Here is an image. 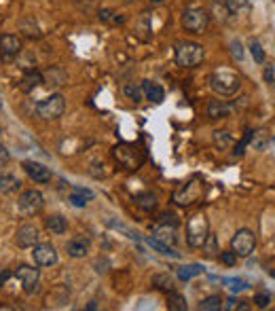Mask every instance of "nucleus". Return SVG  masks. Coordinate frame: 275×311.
I'll return each instance as SVG.
<instances>
[{
  "mask_svg": "<svg viewBox=\"0 0 275 311\" xmlns=\"http://www.w3.org/2000/svg\"><path fill=\"white\" fill-rule=\"evenodd\" d=\"M23 170L25 174H28L34 182H40V184H45L51 180V172H49V167H45L42 163H36V161H25L23 163Z\"/></svg>",
  "mask_w": 275,
  "mask_h": 311,
  "instance_id": "13",
  "label": "nucleus"
},
{
  "mask_svg": "<svg viewBox=\"0 0 275 311\" xmlns=\"http://www.w3.org/2000/svg\"><path fill=\"white\" fill-rule=\"evenodd\" d=\"M8 278H11V271H2V273H0V286H2Z\"/></svg>",
  "mask_w": 275,
  "mask_h": 311,
  "instance_id": "42",
  "label": "nucleus"
},
{
  "mask_svg": "<svg viewBox=\"0 0 275 311\" xmlns=\"http://www.w3.org/2000/svg\"><path fill=\"white\" fill-rule=\"evenodd\" d=\"M269 271V275H271V278H275V269H267Z\"/></svg>",
  "mask_w": 275,
  "mask_h": 311,
  "instance_id": "44",
  "label": "nucleus"
},
{
  "mask_svg": "<svg viewBox=\"0 0 275 311\" xmlns=\"http://www.w3.org/2000/svg\"><path fill=\"white\" fill-rule=\"evenodd\" d=\"M0 133H2V125H0Z\"/></svg>",
  "mask_w": 275,
  "mask_h": 311,
  "instance_id": "46",
  "label": "nucleus"
},
{
  "mask_svg": "<svg viewBox=\"0 0 275 311\" xmlns=\"http://www.w3.org/2000/svg\"><path fill=\"white\" fill-rule=\"evenodd\" d=\"M208 237V220L203 214H195L186 222V239H189V246L193 248H201L203 242Z\"/></svg>",
  "mask_w": 275,
  "mask_h": 311,
  "instance_id": "6",
  "label": "nucleus"
},
{
  "mask_svg": "<svg viewBox=\"0 0 275 311\" xmlns=\"http://www.w3.org/2000/svg\"><path fill=\"white\" fill-rule=\"evenodd\" d=\"M155 239H159V242H163V244H176V235H174V227L170 229V225L167 222H163L161 227H157L155 229Z\"/></svg>",
  "mask_w": 275,
  "mask_h": 311,
  "instance_id": "20",
  "label": "nucleus"
},
{
  "mask_svg": "<svg viewBox=\"0 0 275 311\" xmlns=\"http://www.w3.org/2000/svg\"><path fill=\"white\" fill-rule=\"evenodd\" d=\"M45 229L53 235H64L68 231V220L59 214H53V216L45 218Z\"/></svg>",
  "mask_w": 275,
  "mask_h": 311,
  "instance_id": "16",
  "label": "nucleus"
},
{
  "mask_svg": "<svg viewBox=\"0 0 275 311\" xmlns=\"http://www.w3.org/2000/svg\"><path fill=\"white\" fill-rule=\"evenodd\" d=\"M231 47H233V55H235L237 59H244V47H242V42H239V40H233V44H231Z\"/></svg>",
  "mask_w": 275,
  "mask_h": 311,
  "instance_id": "37",
  "label": "nucleus"
},
{
  "mask_svg": "<svg viewBox=\"0 0 275 311\" xmlns=\"http://www.w3.org/2000/svg\"><path fill=\"white\" fill-rule=\"evenodd\" d=\"M19 212L25 216H34V214H38V212L42 210V206H45V197H42V193L40 191H25L21 197H19Z\"/></svg>",
  "mask_w": 275,
  "mask_h": 311,
  "instance_id": "8",
  "label": "nucleus"
},
{
  "mask_svg": "<svg viewBox=\"0 0 275 311\" xmlns=\"http://www.w3.org/2000/svg\"><path fill=\"white\" fill-rule=\"evenodd\" d=\"M32 259L38 267H51L57 263V250L51 244H36L32 252Z\"/></svg>",
  "mask_w": 275,
  "mask_h": 311,
  "instance_id": "9",
  "label": "nucleus"
},
{
  "mask_svg": "<svg viewBox=\"0 0 275 311\" xmlns=\"http://www.w3.org/2000/svg\"><path fill=\"white\" fill-rule=\"evenodd\" d=\"M66 250H68V254L72 256V259H83V256L89 252V239H87V237L70 239L68 246H66Z\"/></svg>",
  "mask_w": 275,
  "mask_h": 311,
  "instance_id": "14",
  "label": "nucleus"
},
{
  "mask_svg": "<svg viewBox=\"0 0 275 311\" xmlns=\"http://www.w3.org/2000/svg\"><path fill=\"white\" fill-rule=\"evenodd\" d=\"M70 201H72V206H76V208H85L87 206V199L85 195H81V193H76V191H72V195H70Z\"/></svg>",
  "mask_w": 275,
  "mask_h": 311,
  "instance_id": "33",
  "label": "nucleus"
},
{
  "mask_svg": "<svg viewBox=\"0 0 275 311\" xmlns=\"http://www.w3.org/2000/svg\"><path fill=\"white\" fill-rule=\"evenodd\" d=\"M153 2H155V4H159V2H165V0H153Z\"/></svg>",
  "mask_w": 275,
  "mask_h": 311,
  "instance_id": "45",
  "label": "nucleus"
},
{
  "mask_svg": "<svg viewBox=\"0 0 275 311\" xmlns=\"http://www.w3.org/2000/svg\"><path fill=\"white\" fill-rule=\"evenodd\" d=\"M263 133H265V131H259V138H263ZM254 146H256V148H259V150H263V148H265V140H261V142H256V144H254Z\"/></svg>",
  "mask_w": 275,
  "mask_h": 311,
  "instance_id": "43",
  "label": "nucleus"
},
{
  "mask_svg": "<svg viewBox=\"0 0 275 311\" xmlns=\"http://www.w3.org/2000/svg\"><path fill=\"white\" fill-rule=\"evenodd\" d=\"M210 85L220 95H233L239 91V87H242V78L235 72H231V70H216L210 78Z\"/></svg>",
  "mask_w": 275,
  "mask_h": 311,
  "instance_id": "1",
  "label": "nucleus"
},
{
  "mask_svg": "<svg viewBox=\"0 0 275 311\" xmlns=\"http://www.w3.org/2000/svg\"><path fill=\"white\" fill-rule=\"evenodd\" d=\"M231 104H227L225 100H212L208 104V117L210 119H225L231 114Z\"/></svg>",
  "mask_w": 275,
  "mask_h": 311,
  "instance_id": "15",
  "label": "nucleus"
},
{
  "mask_svg": "<svg viewBox=\"0 0 275 311\" xmlns=\"http://www.w3.org/2000/svg\"><path fill=\"white\" fill-rule=\"evenodd\" d=\"M229 13H237L239 11V4H244V0H229Z\"/></svg>",
  "mask_w": 275,
  "mask_h": 311,
  "instance_id": "39",
  "label": "nucleus"
},
{
  "mask_svg": "<svg viewBox=\"0 0 275 311\" xmlns=\"http://www.w3.org/2000/svg\"><path fill=\"white\" fill-rule=\"evenodd\" d=\"M153 286L155 288H159V290H174V282H172V278L170 275H165V273H159V275H155L153 278Z\"/></svg>",
  "mask_w": 275,
  "mask_h": 311,
  "instance_id": "27",
  "label": "nucleus"
},
{
  "mask_svg": "<svg viewBox=\"0 0 275 311\" xmlns=\"http://www.w3.org/2000/svg\"><path fill=\"white\" fill-rule=\"evenodd\" d=\"M252 133H254V131H248L246 136H244V140H242V142H239V144L235 146V150H233V155H235V157H242V155H244V148H246V144H248V142L252 140Z\"/></svg>",
  "mask_w": 275,
  "mask_h": 311,
  "instance_id": "34",
  "label": "nucleus"
},
{
  "mask_svg": "<svg viewBox=\"0 0 275 311\" xmlns=\"http://www.w3.org/2000/svg\"><path fill=\"white\" fill-rule=\"evenodd\" d=\"M74 191L81 193V195H85L87 199H93V191H89V189H83V186H74Z\"/></svg>",
  "mask_w": 275,
  "mask_h": 311,
  "instance_id": "40",
  "label": "nucleus"
},
{
  "mask_svg": "<svg viewBox=\"0 0 275 311\" xmlns=\"http://www.w3.org/2000/svg\"><path fill=\"white\" fill-rule=\"evenodd\" d=\"M201 273H203L201 265H186V267H180V269H178V280L189 282V280L195 278V275H201Z\"/></svg>",
  "mask_w": 275,
  "mask_h": 311,
  "instance_id": "22",
  "label": "nucleus"
},
{
  "mask_svg": "<svg viewBox=\"0 0 275 311\" xmlns=\"http://www.w3.org/2000/svg\"><path fill=\"white\" fill-rule=\"evenodd\" d=\"M19 51H21L19 36H15V34H2V36H0V53L4 55V59H11Z\"/></svg>",
  "mask_w": 275,
  "mask_h": 311,
  "instance_id": "12",
  "label": "nucleus"
},
{
  "mask_svg": "<svg viewBox=\"0 0 275 311\" xmlns=\"http://www.w3.org/2000/svg\"><path fill=\"white\" fill-rule=\"evenodd\" d=\"M19 186H21V182H19V178H17V176H13V174L0 176V193H2V195L15 193Z\"/></svg>",
  "mask_w": 275,
  "mask_h": 311,
  "instance_id": "17",
  "label": "nucleus"
},
{
  "mask_svg": "<svg viewBox=\"0 0 275 311\" xmlns=\"http://www.w3.org/2000/svg\"><path fill=\"white\" fill-rule=\"evenodd\" d=\"M123 91H125V95L129 97V100H134V102L142 100V91L138 87H134V85H125V87H123Z\"/></svg>",
  "mask_w": 275,
  "mask_h": 311,
  "instance_id": "31",
  "label": "nucleus"
},
{
  "mask_svg": "<svg viewBox=\"0 0 275 311\" xmlns=\"http://www.w3.org/2000/svg\"><path fill=\"white\" fill-rule=\"evenodd\" d=\"M265 78H267V83H273V78H275V70H273V66H269L267 70H265Z\"/></svg>",
  "mask_w": 275,
  "mask_h": 311,
  "instance_id": "41",
  "label": "nucleus"
},
{
  "mask_svg": "<svg viewBox=\"0 0 275 311\" xmlns=\"http://www.w3.org/2000/svg\"><path fill=\"white\" fill-rule=\"evenodd\" d=\"M17 280L21 282V286L25 292H34L38 286V280H40V271L36 267H28V265H21L19 269H17Z\"/></svg>",
  "mask_w": 275,
  "mask_h": 311,
  "instance_id": "10",
  "label": "nucleus"
},
{
  "mask_svg": "<svg viewBox=\"0 0 275 311\" xmlns=\"http://www.w3.org/2000/svg\"><path fill=\"white\" fill-rule=\"evenodd\" d=\"M208 23H210V15L199 6L186 8L182 15V28L191 34H203V30L208 28Z\"/></svg>",
  "mask_w": 275,
  "mask_h": 311,
  "instance_id": "5",
  "label": "nucleus"
},
{
  "mask_svg": "<svg viewBox=\"0 0 275 311\" xmlns=\"http://www.w3.org/2000/svg\"><path fill=\"white\" fill-rule=\"evenodd\" d=\"M100 19L102 21H110V23H123V21H125V17L117 15L114 11H110V8H102V11H100Z\"/></svg>",
  "mask_w": 275,
  "mask_h": 311,
  "instance_id": "29",
  "label": "nucleus"
},
{
  "mask_svg": "<svg viewBox=\"0 0 275 311\" xmlns=\"http://www.w3.org/2000/svg\"><path fill=\"white\" fill-rule=\"evenodd\" d=\"M254 248H256V237L250 229H239L233 235V239H231V250L237 256H242V259L250 256L254 252Z\"/></svg>",
  "mask_w": 275,
  "mask_h": 311,
  "instance_id": "7",
  "label": "nucleus"
},
{
  "mask_svg": "<svg viewBox=\"0 0 275 311\" xmlns=\"http://www.w3.org/2000/svg\"><path fill=\"white\" fill-rule=\"evenodd\" d=\"M15 242L19 248H34L38 242V229L34 225L19 227V231H17V235H15Z\"/></svg>",
  "mask_w": 275,
  "mask_h": 311,
  "instance_id": "11",
  "label": "nucleus"
},
{
  "mask_svg": "<svg viewBox=\"0 0 275 311\" xmlns=\"http://www.w3.org/2000/svg\"><path fill=\"white\" fill-rule=\"evenodd\" d=\"M146 244L153 248V250H157L159 254H163V256H178V252H176L170 244H163V242H159V239H155V237H148Z\"/></svg>",
  "mask_w": 275,
  "mask_h": 311,
  "instance_id": "21",
  "label": "nucleus"
},
{
  "mask_svg": "<svg viewBox=\"0 0 275 311\" xmlns=\"http://www.w3.org/2000/svg\"><path fill=\"white\" fill-rule=\"evenodd\" d=\"M203 252H206V256H208V259H216V256H218V246H216V235H210L208 233V237H206V242H203Z\"/></svg>",
  "mask_w": 275,
  "mask_h": 311,
  "instance_id": "26",
  "label": "nucleus"
},
{
  "mask_svg": "<svg viewBox=\"0 0 275 311\" xmlns=\"http://www.w3.org/2000/svg\"><path fill=\"white\" fill-rule=\"evenodd\" d=\"M250 53H252L254 61H259V64H263V61H265V51H263V47H261V42L252 40V42H250Z\"/></svg>",
  "mask_w": 275,
  "mask_h": 311,
  "instance_id": "30",
  "label": "nucleus"
},
{
  "mask_svg": "<svg viewBox=\"0 0 275 311\" xmlns=\"http://www.w3.org/2000/svg\"><path fill=\"white\" fill-rule=\"evenodd\" d=\"M220 261H223L227 267H233L237 263V254L233 250H227V252H220Z\"/></svg>",
  "mask_w": 275,
  "mask_h": 311,
  "instance_id": "35",
  "label": "nucleus"
},
{
  "mask_svg": "<svg viewBox=\"0 0 275 311\" xmlns=\"http://www.w3.org/2000/svg\"><path fill=\"white\" fill-rule=\"evenodd\" d=\"M254 303H256V307L265 309L271 303V295H269V292H259V295H254Z\"/></svg>",
  "mask_w": 275,
  "mask_h": 311,
  "instance_id": "32",
  "label": "nucleus"
},
{
  "mask_svg": "<svg viewBox=\"0 0 275 311\" xmlns=\"http://www.w3.org/2000/svg\"><path fill=\"white\" fill-rule=\"evenodd\" d=\"M136 206L142 210H153L157 206V195L155 193H144V195H138L136 197Z\"/></svg>",
  "mask_w": 275,
  "mask_h": 311,
  "instance_id": "25",
  "label": "nucleus"
},
{
  "mask_svg": "<svg viewBox=\"0 0 275 311\" xmlns=\"http://www.w3.org/2000/svg\"><path fill=\"white\" fill-rule=\"evenodd\" d=\"M203 57H206V53H203V47L197 42H182V44H178V49H176V64L180 68L199 66Z\"/></svg>",
  "mask_w": 275,
  "mask_h": 311,
  "instance_id": "2",
  "label": "nucleus"
},
{
  "mask_svg": "<svg viewBox=\"0 0 275 311\" xmlns=\"http://www.w3.org/2000/svg\"><path fill=\"white\" fill-rule=\"evenodd\" d=\"M227 284L233 292H242V290L248 288V282H244V280H227Z\"/></svg>",
  "mask_w": 275,
  "mask_h": 311,
  "instance_id": "36",
  "label": "nucleus"
},
{
  "mask_svg": "<svg viewBox=\"0 0 275 311\" xmlns=\"http://www.w3.org/2000/svg\"><path fill=\"white\" fill-rule=\"evenodd\" d=\"M167 307L174 309V311H184L186 309V301L180 292H174L170 290V295H167Z\"/></svg>",
  "mask_w": 275,
  "mask_h": 311,
  "instance_id": "24",
  "label": "nucleus"
},
{
  "mask_svg": "<svg viewBox=\"0 0 275 311\" xmlns=\"http://www.w3.org/2000/svg\"><path fill=\"white\" fill-rule=\"evenodd\" d=\"M114 159H117L125 170L134 172L144 163V150L136 144H119L114 148Z\"/></svg>",
  "mask_w": 275,
  "mask_h": 311,
  "instance_id": "3",
  "label": "nucleus"
},
{
  "mask_svg": "<svg viewBox=\"0 0 275 311\" xmlns=\"http://www.w3.org/2000/svg\"><path fill=\"white\" fill-rule=\"evenodd\" d=\"M201 311H216V309H223V299L220 297H208V299H203L201 301V305H199Z\"/></svg>",
  "mask_w": 275,
  "mask_h": 311,
  "instance_id": "28",
  "label": "nucleus"
},
{
  "mask_svg": "<svg viewBox=\"0 0 275 311\" xmlns=\"http://www.w3.org/2000/svg\"><path fill=\"white\" fill-rule=\"evenodd\" d=\"M231 144H233V138H231V133L229 131H214V146L218 150H227L231 148Z\"/></svg>",
  "mask_w": 275,
  "mask_h": 311,
  "instance_id": "23",
  "label": "nucleus"
},
{
  "mask_svg": "<svg viewBox=\"0 0 275 311\" xmlns=\"http://www.w3.org/2000/svg\"><path fill=\"white\" fill-rule=\"evenodd\" d=\"M8 159H11V155H8V150L0 144V167H4L8 163Z\"/></svg>",
  "mask_w": 275,
  "mask_h": 311,
  "instance_id": "38",
  "label": "nucleus"
},
{
  "mask_svg": "<svg viewBox=\"0 0 275 311\" xmlns=\"http://www.w3.org/2000/svg\"><path fill=\"white\" fill-rule=\"evenodd\" d=\"M142 87H144L146 97H148L150 102H155V104H161L163 102V97H165L163 87H159L157 83H150V81H144V83H142Z\"/></svg>",
  "mask_w": 275,
  "mask_h": 311,
  "instance_id": "18",
  "label": "nucleus"
},
{
  "mask_svg": "<svg viewBox=\"0 0 275 311\" xmlns=\"http://www.w3.org/2000/svg\"><path fill=\"white\" fill-rule=\"evenodd\" d=\"M45 83V76H42L38 70H32V72H28L23 76V81H21V89L23 91H30V89H34V87H38V85H42Z\"/></svg>",
  "mask_w": 275,
  "mask_h": 311,
  "instance_id": "19",
  "label": "nucleus"
},
{
  "mask_svg": "<svg viewBox=\"0 0 275 311\" xmlns=\"http://www.w3.org/2000/svg\"><path fill=\"white\" fill-rule=\"evenodd\" d=\"M64 110H66V100H64V95H61V93H53V95L45 97V100H40L36 104L38 117L45 119V121L59 119L61 114H64Z\"/></svg>",
  "mask_w": 275,
  "mask_h": 311,
  "instance_id": "4",
  "label": "nucleus"
}]
</instances>
